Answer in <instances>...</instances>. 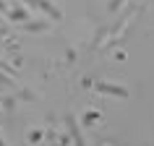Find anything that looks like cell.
<instances>
[{
  "label": "cell",
  "mask_w": 154,
  "mask_h": 146,
  "mask_svg": "<svg viewBox=\"0 0 154 146\" xmlns=\"http://www.w3.org/2000/svg\"><path fill=\"white\" fill-rule=\"evenodd\" d=\"M26 3H29V5H37V0H26Z\"/></svg>",
  "instance_id": "obj_3"
},
{
  "label": "cell",
  "mask_w": 154,
  "mask_h": 146,
  "mask_svg": "<svg viewBox=\"0 0 154 146\" xmlns=\"http://www.w3.org/2000/svg\"><path fill=\"white\" fill-rule=\"evenodd\" d=\"M97 91H102V94H115V97H128L125 89H120V86H107V84H97Z\"/></svg>",
  "instance_id": "obj_1"
},
{
  "label": "cell",
  "mask_w": 154,
  "mask_h": 146,
  "mask_svg": "<svg viewBox=\"0 0 154 146\" xmlns=\"http://www.w3.org/2000/svg\"><path fill=\"white\" fill-rule=\"evenodd\" d=\"M120 3H123V0H112V3H110V11H115L118 5H120Z\"/></svg>",
  "instance_id": "obj_2"
}]
</instances>
